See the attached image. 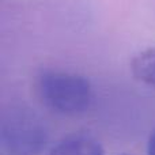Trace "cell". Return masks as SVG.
I'll return each mask as SVG.
<instances>
[{
	"label": "cell",
	"mask_w": 155,
	"mask_h": 155,
	"mask_svg": "<svg viewBox=\"0 0 155 155\" xmlns=\"http://www.w3.org/2000/svg\"><path fill=\"white\" fill-rule=\"evenodd\" d=\"M0 142L11 155H40L49 143V129L34 110L14 106L2 117Z\"/></svg>",
	"instance_id": "cell-2"
},
{
	"label": "cell",
	"mask_w": 155,
	"mask_h": 155,
	"mask_svg": "<svg viewBox=\"0 0 155 155\" xmlns=\"http://www.w3.org/2000/svg\"><path fill=\"white\" fill-rule=\"evenodd\" d=\"M48 155H104V148L93 135L72 134L60 139Z\"/></svg>",
	"instance_id": "cell-3"
},
{
	"label": "cell",
	"mask_w": 155,
	"mask_h": 155,
	"mask_svg": "<svg viewBox=\"0 0 155 155\" xmlns=\"http://www.w3.org/2000/svg\"><path fill=\"white\" fill-rule=\"evenodd\" d=\"M148 155H155V128L148 139Z\"/></svg>",
	"instance_id": "cell-5"
},
{
	"label": "cell",
	"mask_w": 155,
	"mask_h": 155,
	"mask_svg": "<svg viewBox=\"0 0 155 155\" xmlns=\"http://www.w3.org/2000/svg\"><path fill=\"white\" fill-rule=\"evenodd\" d=\"M131 72L136 80L155 88V48L143 49L132 57Z\"/></svg>",
	"instance_id": "cell-4"
},
{
	"label": "cell",
	"mask_w": 155,
	"mask_h": 155,
	"mask_svg": "<svg viewBox=\"0 0 155 155\" xmlns=\"http://www.w3.org/2000/svg\"><path fill=\"white\" fill-rule=\"evenodd\" d=\"M37 87L44 105L61 116L82 114L93 101L88 79L70 71H44L38 78Z\"/></svg>",
	"instance_id": "cell-1"
}]
</instances>
